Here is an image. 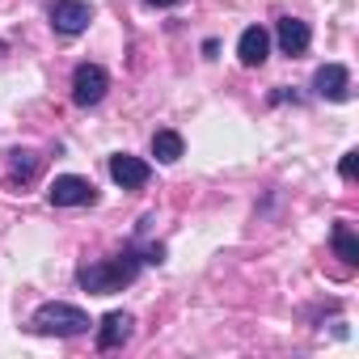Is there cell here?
<instances>
[{
	"label": "cell",
	"mask_w": 359,
	"mask_h": 359,
	"mask_svg": "<svg viewBox=\"0 0 359 359\" xmlns=\"http://www.w3.org/2000/svg\"><path fill=\"white\" fill-rule=\"evenodd\" d=\"M47 18H51V26L60 34H81L93 22V5H85V0H55Z\"/></svg>",
	"instance_id": "8992f818"
},
{
	"label": "cell",
	"mask_w": 359,
	"mask_h": 359,
	"mask_svg": "<svg viewBox=\"0 0 359 359\" xmlns=\"http://www.w3.org/2000/svg\"><path fill=\"white\" fill-rule=\"evenodd\" d=\"M131 313H106L102 317V325H97V346L102 351H114V346H123L127 338H131Z\"/></svg>",
	"instance_id": "8fae6325"
},
{
	"label": "cell",
	"mask_w": 359,
	"mask_h": 359,
	"mask_svg": "<svg viewBox=\"0 0 359 359\" xmlns=\"http://www.w3.org/2000/svg\"><path fill=\"white\" fill-rule=\"evenodd\" d=\"M106 89H110V76H106V68L102 64H81L76 72H72V102L76 106H97L102 97H106Z\"/></svg>",
	"instance_id": "277c9868"
},
{
	"label": "cell",
	"mask_w": 359,
	"mask_h": 359,
	"mask_svg": "<svg viewBox=\"0 0 359 359\" xmlns=\"http://www.w3.org/2000/svg\"><path fill=\"white\" fill-rule=\"evenodd\" d=\"M275 39H279V51L283 55H304L309 51V22H300V18H283L279 26H275Z\"/></svg>",
	"instance_id": "30bf717a"
},
{
	"label": "cell",
	"mask_w": 359,
	"mask_h": 359,
	"mask_svg": "<svg viewBox=\"0 0 359 359\" xmlns=\"http://www.w3.org/2000/svg\"><path fill=\"white\" fill-rule=\"evenodd\" d=\"M110 177H114L123 191H140L148 177H152V169H148V161H140L131 152H114L110 156Z\"/></svg>",
	"instance_id": "52a82bcc"
},
{
	"label": "cell",
	"mask_w": 359,
	"mask_h": 359,
	"mask_svg": "<svg viewBox=\"0 0 359 359\" xmlns=\"http://www.w3.org/2000/svg\"><path fill=\"white\" fill-rule=\"evenodd\" d=\"M39 177V156L26 152V148H9V152H0V182H5L9 191H22L30 187Z\"/></svg>",
	"instance_id": "3957f363"
},
{
	"label": "cell",
	"mask_w": 359,
	"mask_h": 359,
	"mask_svg": "<svg viewBox=\"0 0 359 359\" xmlns=\"http://www.w3.org/2000/svg\"><path fill=\"white\" fill-rule=\"evenodd\" d=\"M34 334H55V338H76L89 330V313L76 309V304H64V300H47L39 304V313L30 317Z\"/></svg>",
	"instance_id": "7a4b0ae2"
},
{
	"label": "cell",
	"mask_w": 359,
	"mask_h": 359,
	"mask_svg": "<svg viewBox=\"0 0 359 359\" xmlns=\"http://www.w3.org/2000/svg\"><path fill=\"white\" fill-rule=\"evenodd\" d=\"M182 152H187V144H182V135H177V131H156V135H152V156H156L161 165L182 161Z\"/></svg>",
	"instance_id": "7c38bea8"
},
{
	"label": "cell",
	"mask_w": 359,
	"mask_h": 359,
	"mask_svg": "<svg viewBox=\"0 0 359 359\" xmlns=\"http://www.w3.org/2000/svg\"><path fill=\"white\" fill-rule=\"evenodd\" d=\"M266 51H271V34H266L262 26L241 30V39H237V55H241L245 68H262V64H266Z\"/></svg>",
	"instance_id": "9c48e42d"
},
{
	"label": "cell",
	"mask_w": 359,
	"mask_h": 359,
	"mask_svg": "<svg viewBox=\"0 0 359 359\" xmlns=\"http://www.w3.org/2000/svg\"><path fill=\"white\" fill-rule=\"evenodd\" d=\"M47 199H51L55 208H89V203L97 199V191H93V182H89V177L64 173V177H55V182H51Z\"/></svg>",
	"instance_id": "5b68a950"
},
{
	"label": "cell",
	"mask_w": 359,
	"mask_h": 359,
	"mask_svg": "<svg viewBox=\"0 0 359 359\" xmlns=\"http://www.w3.org/2000/svg\"><path fill=\"white\" fill-rule=\"evenodd\" d=\"M313 89H317V97H325V102H346V97H351V72H346L342 64H321L317 76H313Z\"/></svg>",
	"instance_id": "ba28073f"
},
{
	"label": "cell",
	"mask_w": 359,
	"mask_h": 359,
	"mask_svg": "<svg viewBox=\"0 0 359 359\" xmlns=\"http://www.w3.org/2000/svg\"><path fill=\"white\" fill-rule=\"evenodd\" d=\"M355 156H359V152H346V156H342V161H338V173H342V177H346V182H351V177H355V165H359V161H355Z\"/></svg>",
	"instance_id": "5bb4252c"
},
{
	"label": "cell",
	"mask_w": 359,
	"mask_h": 359,
	"mask_svg": "<svg viewBox=\"0 0 359 359\" xmlns=\"http://www.w3.org/2000/svg\"><path fill=\"white\" fill-rule=\"evenodd\" d=\"M152 9H173V5H182V0H148Z\"/></svg>",
	"instance_id": "9a60e30c"
},
{
	"label": "cell",
	"mask_w": 359,
	"mask_h": 359,
	"mask_svg": "<svg viewBox=\"0 0 359 359\" xmlns=\"http://www.w3.org/2000/svg\"><path fill=\"white\" fill-rule=\"evenodd\" d=\"M334 254L351 266L359 262V237L351 233V224H334Z\"/></svg>",
	"instance_id": "4fadbf2b"
},
{
	"label": "cell",
	"mask_w": 359,
	"mask_h": 359,
	"mask_svg": "<svg viewBox=\"0 0 359 359\" xmlns=\"http://www.w3.org/2000/svg\"><path fill=\"white\" fill-rule=\"evenodd\" d=\"M135 271H140V258L127 250V254H118V258L81 266V271H76V283H81L85 292H93V296H110V292L127 287V283L135 279Z\"/></svg>",
	"instance_id": "6da1fadb"
}]
</instances>
